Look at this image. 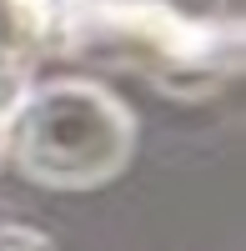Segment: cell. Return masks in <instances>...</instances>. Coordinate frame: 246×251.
Masks as SVG:
<instances>
[{"mask_svg": "<svg viewBox=\"0 0 246 251\" xmlns=\"http://www.w3.org/2000/svg\"><path fill=\"white\" fill-rule=\"evenodd\" d=\"M15 116V156L35 176H55L60 186H80L116 171L131 146V121L96 86H46L20 100Z\"/></svg>", "mask_w": 246, "mask_h": 251, "instance_id": "6da1fadb", "label": "cell"}]
</instances>
